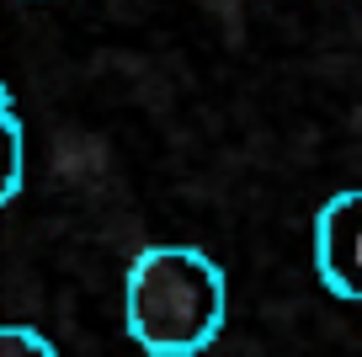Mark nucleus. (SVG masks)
Listing matches in <instances>:
<instances>
[{
	"label": "nucleus",
	"mask_w": 362,
	"mask_h": 357,
	"mask_svg": "<svg viewBox=\"0 0 362 357\" xmlns=\"http://www.w3.org/2000/svg\"><path fill=\"white\" fill-rule=\"evenodd\" d=\"M315 267L336 299L362 304V187H346L315 219Z\"/></svg>",
	"instance_id": "nucleus-2"
},
{
	"label": "nucleus",
	"mask_w": 362,
	"mask_h": 357,
	"mask_svg": "<svg viewBox=\"0 0 362 357\" xmlns=\"http://www.w3.org/2000/svg\"><path fill=\"white\" fill-rule=\"evenodd\" d=\"M0 123H6V187H0V198L11 203L16 192H22V181H27V134H22V112H16L11 96L0 107Z\"/></svg>",
	"instance_id": "nucleus-3"
},
{
	"label": "nucleus",
	"mask_w": 362,
	"mask_h": 357,
	"mask_svg": "<svg viewBox=\"0 0 362 357\" xmlns=\"http://www.w3.org/2000/svg\"><path fill=\"white\" fill-rule=\"evenodd\" d=\"M229 288L214 256L192 246H149L134 256L123 283V320L144 352L197 357L218 341Z\"/></svg>",
	"instance_id": "nucleus-1"
},
{
	"label": "nucleus",
	"mask_w": 362,
	"mask_h": 357,
	"mask_svg": "<svg viewBox=\"0 0 362 357\" xmlns=\"http://www.w3.org/2000/svg\"><path fill=\"white\" fill-rule=\"evenodd\" d=\"M0 357H59V352L37 331H27V325H6L0 331Z\"/></svg>",
	"instance_id": "nucleus-4"
}]
</instances>
